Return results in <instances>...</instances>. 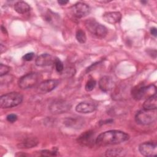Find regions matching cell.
I'll return each mask as SVG.
<instances>
[{"mask_svg":"<svg viewBox=\"0 0 157 157\" xmlns=\"http://www.w3.org/2000/svg\"><path fill=\"white\" fill-rule=\"evenodd\" d=\"M40 73L33 72L22 76L18 82V86L21 89H29L36 86L41 80Z\"/></svg>","mask_w":157,"mask_h":157,"instance_id":"cell-5","label":"cell"},{"mask_svg":"<svg viewBox=\"0 0 157 157\" xmlns=\"http://www.w3.org/2000/svg\"><path fill=\"white\" fill-rule=\"evenodd\" d=\"M75 71L73 66H67L66 68H64V70L62 72V73L68 77L73 76L75 74Z\"/></svg>","mask_w":157,"mask_h":157,"instance_id":"cell-23","label":"cell"},{"mask_svg":"<svg viewBox=\"0 0 157 157\" xmlns=\"http://www.w3.org/2000/svg\"><path fill=\"white\" fill-rule=\"evenodd\" d=\"M59 84V81L55 79H49L44 80L40 83L38 90L40 92L46 93L53 90Z\"/></svg>","mask_w":157,"mask_h":157,"instance_id":"cell-10","label":"cell"},{"mask_svg":"<svg viewBox=\"0 0 157 157\" xmlns=\"http://www.w3.org/2000/svg\"><path fill=\"white\" fill-rule=\"evenodd\" d=\"M1 30H2V31L4 33H7V31H6V28H4V26H1Z\"/></svg>","mask_w":157,"mask_h":157,"instance_id":"cell-31","label":"cell"},{"mask_svg":"<svg viewBox=\"0 0 157 157\" xmlns=\"http://www.w3.org/2000/svg\"><path fill=\"white\" fill-rule=\"evenodd\" d=\"M150 33L151 35H153L155 37H156L157 36V31H156V28L155 27H153L150 29Z\"/></svg>","mask_w":157,"mask_h":157,"instance_id":"cell-29","label":"cell"},{"mask_svg":"<svg viewBox=\"0 0 157 157\" xmlns=\"http://www.w3.org/2000/svg\"><path fill=\"white\" fill-rule=\"evenodd\" d=\"M139 151L144 156H155L157 155L156 142L153 141L143 142L139 145Z\"/></svg>","mask_w":157,"mask_h":157,"instance_id":"cell-7","label":"cell"},{"mask_svg":"<svg viewBox=\"0 0 157 157\" xmlns=\"http://www.w3.org/2000/svg\"><path fill=\"white\" fill-rule=\"evenodd\" d=\"M96 82L94 79L93 78H90L86 83L85 84V90L86 91H92L94 87L96 86Z\"/></svg>","mask_w":157,"mask_h":157,"instance_id":"cell-22","label":"cell"},{"mask_svg":"<svg viewBox=\"0 0 157 157\" xmlns=\"http://www.w3.org/2000/svg\"><path fill=\"white\" fill-rule=\"evenodd\" d=\"M34 57V53L33 52H30V53H28L26 54H25L23 56V59L25 61H31Z\"/></svg>","mask_w":157,"mask_h":157,"instance_id":"cell-27","label":"cell"},{"mask_svg":"<svg viewBox=\"0 0 157 157\" xmlns=\"http://www.w3.org/2000/svg\"><path fill=\"white\" fill-rule=\"evenodd\" d=\"M39 143L36 137H27L20 142L17 146L20 148H30L36 147Z\"/></svg>","mask_w":157,"mask_h":157,"instance_id":"cell-17","label":"cell"},{"mask_svg":"<svg viewBox=\"0 0 157 157\" xmlns=\"http://www.w3.org/2000/svg\"><path fill=\"white\" fill-rule=\"evenodd\" d=\"M100 89L104 92L110 91L114 86V82L110 76H104L99 81Z\"/></svg>","mask_w":157,"mask_h":157,"instance_id":"cell-13","label":"cell"},{"mask_svg":"<svg viewBox=\"0 0 157 157\" xmlns=\"http://www.w3.org/2000/svg\"><path fill=\"white\" fill-rule=\"evenodd\" d=\"M96 109V105L94 103L89 101H83L78 103L75 110L77 112L81 113H90L94 112Z\"/></svg>","mask_w":157,"mask_h":157,"instance_id":"cell-11","label":"cell"},{"mask_svg":"<svg viewBox=\"0 0 157 157\" xmlns=\"http://www.w3.org/2000/svg\"><path fill=\"white\" fill-rule=\"evenodd\" d=\"M69 1H64V0H59V1H58V3L59 4H60L61 6H63V5H65L67 3H68Z\"/></svg>","mask_w":157,"mask_h":157,"instance_id":"cell-30","label":"cell"},{"mask_svg":"<svg viewBox=\"0 0 157 157\" xmlns=\"http://www.w3.org/2000/svg\"><path fill=\"white\" fill-rule=\"evenodd\" d=\"M64 124L69 127L79 128L83 124V120L79 117H68L64 120Z\"/></svg>","mask_w":157,"mask_h":157,"instance_id":"cell-16","label":"cell"},{"mask_svg":"<svg viewBox=\"0 0 157 157\" xmlns=\"http://www.w3.org/2000/svg\"><path fill=\"white\" fill-rule=\"evenodd\" d=\"M94 133L92 131H87L82 133L78 138V142L84 146H90L93 142Z\"/></svg>","mask_w":157,"mask_h":157,"instance_id":"cell-14","label":"cell"},{"mask_svg":"<svg viewBox=\"0 0 157 157\" xmlns=\"http://www.w3.org/2000/svg\"><path fill=\"white\" fill-rule=\"evenodd\" d=\"M40 153L42 156H56L57 155L56 151L48 150H42L40 151Z\"/></svg>","mask_w":157,"mask_h":157,"instance_id":"cell-26","label":"cell"},{"mask_svg":"<svg viewBox=\"0 0 157 157\" xmlns=\"http://www.w3.org/2000/svg\"><path fill=\"white\" fill-rule=\"evenodd\" d=\"M157 107V96L155 94L146 99L143 104V109H156Z\"/></svg>","mask_w":157,"mask_h":157,"instance_id":"cell-18","label":"cell"},{"mask_svg":"<svg viewBox=\"0 0 157 157\" xmlns=\"http://www.w3.org/2000/svg\"><path fill=\"white\" fill-rule=\"evenodd\" d=\"M103 20L110 24L118 23L121 19V14L119 12H109L104 13Z\"/></svg>","mask_w":157,"mask_h":157,"instance_id":"cell-15","label":"cell"},{"mask_svg":"<svg viewBox=\"0 0 157 157\" xmlns=\"http://www.w3.org/2000/svg\"><path fill=\"white\" fill-rule=\"evenodd\" d=\"M54 64L55 66V69L58 72L62 73L64 70V66L62 61L59 58H55L54 61Z\"/></svg>","mask_w":157,"mask_h":157,"instance_id":"cell-24","label":"cell"},{"mask_svg":"<svg viewBox=\"0 0 157 157\" xmlns=\"http://www.w3.org/2000/svg\"><path fill=\"white\" fill-rule=\"evenodd\" d=\"M6 119H7V120L9 122L13 123V122H15L17 120V116L15 114H13V113L9 114V115H8L7 116Z\"/></svg>","mask_w":157,"mask_h":157,"instance_id":"cell-28","label":"cell"},{"mask_svg":"<svg viewBox=\"0 0 157 157\" xmlns=\"http://www.w3.org/2000/svg\"><path fill=\"white\" fill-rule=\"evenodd\" d=\"M54 58L48 53H43L38 56L36 59V64L37 66H47L54 63Z\"/></svg>","mask_w":157,"mask_h":157,"instance_id":"cell-12","label":"cell"},{"mask_svg":"<svg viewBox=\"0 0 157 157\" xmlns=\"http://www.w3.org/2000/svg\"><path fill=\"white\" fill-rule=\"evenodd\" d=\"M71 108V104L64 100H56L49 105L50 111L54 114H61L68 112Z\"/></svg>","mask_w":157,"mask_h":157,"instance_id":"cell-8","label":"cell"},{"mask_svg":"<svg viewBox=\"0 0 157 157\" xmlns=\"http://www.w3.org/2000/svg\"><path fill=\"white\" fill-rule=\"evenodd\" d=\"M23 95L18 92H10L3 94L0 98V106L2 109L16 107L21 103Z\"/></svg>","mask_w":157,"mask_h":157,"instance_id":"cell-3","label":"cell"},{"mask_svg":"<svg viewBox=\"0 0 157 157\" xmlns=\"http://www.w3.org/2000/svg\"><path fill=\"white\" fill-rule=\"evenodd\" d=\"M156 93V86L154 85L145 86L142 83L134 86L131 90L132 98L137 101L141 100L145 98L146 99Z\"/></svg>","mask_w":157,"mask_h":157,"instance_id":"cell-2","label":"cell"},{"mask_svg":"<svg viewBox=\"0 0 157 157\" xmlns=\"http://www.w3.org/2000/svg\"><path fill=\"white\" fill-rule=\"evenodd\" d=\"M157 118L156 109H143L136 114L135 120L141 125H148L155 122Z\"/></svg>","mask_w":157,"mask_h":157,"instance_id":"cell-4","label":"cell"},{"mask_svg":"<svg viewBox=\"0 0 157 157\" xmlns=\"http://www.w3.org/2000/svg\"><path fill=\"white\" fill-rule=\"evenodd\" d=\"M75 37H76V39L77 40V41L81 44L85 43L86 40V34H85V32L81 29H78L76 31Z\"/></svg>","mask_w":157,"mask_h":157,"instance_id":"cell-21","label":"cell"},{"mask_svg":"<svg viewBox=\"0 0 157 157\" xmlns=\"http://www.w3.org/2000/svg\"><path fill=\"white\" fill-rule=\"evenodd\" d=\"M85 26L88 31L98 37L103 38L107 34L106 27L96 21L94 18L87 19L85 21Z\"/></svg>","mask_w":157,"mask_h":157,"instance_id":"cell-6","label":"cell"},{"mask_svg":"<svg viewBox=\"0 0 157 157\" xmlns=\"http://www.w3.org/2000/svg\"><path fill=\"white\" fill-rule=\"evenodd\" d=\"M129 139L128 134L119 130H110L101 133L96 139L95 142L99 146L117 145Z\"/></svg>","mask_w":157,"mask_h":157,"instance_id":"cell-1","label":"cell"},{"mask_svg":"<svg viewBox=\"0 0 157 157\" xmlns=\"http://www.w3.org/2000/svg\"><path fill=\"white\" fill-rule=\"evenodd\" d=\"M10 70V67L7 65L1 64H0V76L2 77L7 74Z\"/></svg>","mask_w":157,"mask_h":157,"instance_id":"cell-25","label":"cell"},{"mask_svg":"<svg viewBox=\"0 0 157 157\" xmlns=\"http://www.w3.org/2000/svg\"><path fill=\"white\" fill-rule=\"evenodd\" d=\"M71 11L74 16L80 18L88 15L90 12V7L85 3L78 2L72 7Z\"/></svg>","mask_w":157,"mask_h":157,"instance_id":"cell-9","label":"cell"},{"mask_svg":"<svg viewBox=\"0 0 157 157\" xmlns=\"http://www.w3.org/2000/svg\"><path fill=\"white\" fill-rule=\"evenodd\" d=\"M124 149L121 148H109L105 151V156H123L124 153Z\"/></svg>","mask_w":157,"mask_h":157,"instance_id":"cell-20","label":"cell"},{"mask_svg":"<svg viewBox=\"0 0 157 157\" xmlns=\"http://www.w3.org/2000/svg\"><path fill=\"white\" fill-rule=\"evenodd\" d=\"M14 10L18 13L24 14L30 10V6L24 1H18L14 4Z\"/></svg>","mask_w":157,"mask_h":157,"instance_id":"cell-19","label":"cell"}]
</instances>
